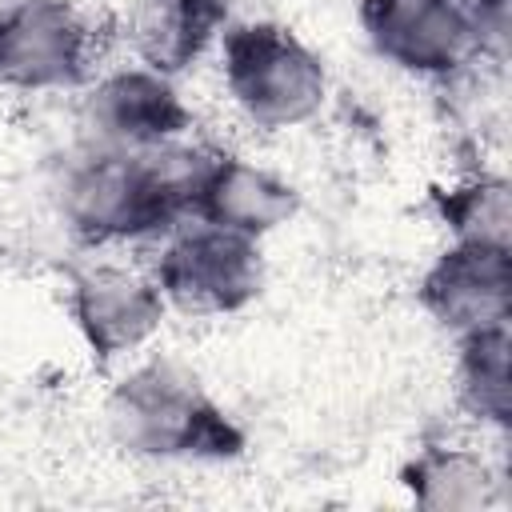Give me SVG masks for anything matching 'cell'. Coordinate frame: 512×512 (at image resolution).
Segmentation results:
<instances>
[{"instance_id": "4", "label": "cell", "mask_w": 512, "mask_h": 512, "mask_svg": "<svg viewBox=\"0 0 512 512\" xmlns=\"http://www.w3.org/2000/svg\"><path fill=\"white\" fill-rule=\"evenodd\" d=\"M500 0H360L368 44L404 72L448 76L484 52Z\"/></svg>"}, {"instance_id": "13", "label": "cell", "mask_w": 512, "mask_h": 512, "mask_svg": "<svg viewBox=\"0 0 512 512\" xmlns=\"http://www.w3.org/2000/svg\"><path fill=\"white\" fill-rule=\"evenodd\" d=\"M508 352H512L508 320L460 336V364H456L460 404H464L476 420L496 424V428H508V420H512Z\"/></svg>"}, {"instance_id": "3", "label": "cell", "mask_w": 512, "mask_h": 512, "mask_svg": "<svg viewBox=\"0 0 512 512\" xmlns=\"http://www.w3.org/2000/svg\"><path fill=\"white\" fill-rule=\"evenodd\" d=\"M224 84L236 108L260 128H296L312 120L328 92L320 56L268 20L224 32Z\"/></svg>"}, {"instance_id": "11", "label": "cell", "mask_w": 512, "mask_h": 512, "mask_svg": "<svg viewBox=\"0 0 512 512\" xmlns=\"http://www.w3.org/2000/svg\"><path fill=\"white\" fill-rule=\"evenodd\" d=\"M228 24V0H140L128 24L144 68L176 76L192 68Z\"/></svg>"}, {"instance_id": "5", "label": "cell", "mask_w": 512, "mask_h": 512, "mask_svg": "<svg viewBox=\"0 0 512 512\" xmlns=\"http://www.w3.org/2000/svg\"><path fill=\"white\" fill-rule=\"evenodd\" d=\"M180 312L220 316L244 308L264 280V264L256 240L224 232L216 224H200L180 232L156 260L152 276Z\"/></svg>"}, {"instance_id": "1", "label": "cell", "mask_w": 512, "mask_h": 512, "mask_svg": "<svg viewBox=\"0 0 512 512\" xmlns=\"http://www.w3.org/2000/svg\"><path fill=\"white\" fill-rule=\"evenodd\" d=\"M208 160V152L176 144L148 152L96 148L64 176V220L88 244L156 236L192 212Z\"/></svg>"}, {"instance_id": "8", "label": "cell", "mask_w": 512, "mask_h": 512, "mask_svg": "<svg viewBox=\"0 0 512 512\" xmlns=\"http://www.w3.org/2000/svg\"><path fill=\"white\" fill-rule=\"evenodd\" d=\"M68 296L76 328L100 360L140 348L160 328L168 304L156 280L120 264H92L72 272Z\"/></svg>"}, {"instance_id": "12", "label": "cell", "mask_w": 512, "mask_h": 512, "mask_svg": "<svg viewBox=\"0 0 512 512\" xmlns=\"http://www.w3.org/2000/svg\"><path fill=\"white\" fill-rule=\"evenodd\" d=\"M400 484L428 512H480L500 500L496 468L464 444H424L400 468Z\"/></svg>"}, {"instance_id": "14", "label": "cell", "mask_w": 512, "mask_h": 512, "mask_svg": "<svg viewBox=\"0 0 512 512\" xmlns=\"http://www.w3.org/2000/svg\"><path fill=\"white\" fill-rule=\"evenodd\" d=\"M432 204L440 212V220L456 232V240L464 244H492V248H508V232H512V188L504 176H472L460 180L452 188H436Z\"/></svg>"}, {"instance_id": "7", "label": "cell", "mask_w": 512, "mask_h": 512, "mask_svg": "<svg viewBox=\"0 0 512 512\" xmlns=\"http://www.w3.org/2000/svg\"><path fill=\"white\" fill-rule=\"evenodd\" d=\"M416 296L424 312L456 336L504 324L512 316V256L508 248L456 240L420 276Z\"/></svg>"}, {"instance_id": "9", "label": "cell", "mask_w": 512, "mask_h": 512, "mask_svg": "<svg viewBox=\"0 0 512 512\" xmlns=\"http://www.w3.org/2000/svg\"><path fill=\"white\" fill-rule=\"evenodd\" d=\"M84 116L100 148H124V152H148L172 144L192 124V112L172 88V80L152 68H124L104 76L92 88Z\"/></svg>"}, {"instance_id": "2", "label": "cell", "mask_w": 512, "mask_h": 512, "mask_svg": "<svg viewBox=\"0 0 512 512\" xmlns=\"http://www.w3.org/2000/svg\"><path fill=\"white\" fill-rule=\"evenodd\" d=\"M108 428L120 448L152 460H232L244 452L240 424L168 360H152L112 388Z\"/></svg>"}, {"instance_id": "10", "label": "cell", "mask_w": 512, "mask_h": 512, "mask_svg": "<svg viewBox=\"0 0 512 512\" xmlns=\"http://www.w3.org/2000/svg\"><path fill=\"white\" fill-rule=\"evenodd\" d=\"M292 212H296L292 184L236 156H212L192 200V216L248 240H260L264 232L280 228Z\"/></svg>"}, {"instance_id": "6", "label": "cell", "mask_w": 512, "mask_h": 512, "mask_svg": "<svg viewBox=\"0 0 512 512\" xmlns=\"http://www.w3.org/2000/svg\"><path fill=\"white\" fill-rule=\"evenodd\" d=\"M92 32L68 0H12L0 8V84L44 92L88 72Z\"/></svg>"}]
</instances>
